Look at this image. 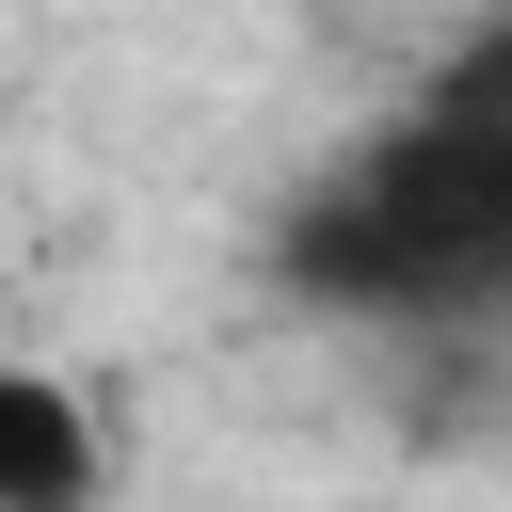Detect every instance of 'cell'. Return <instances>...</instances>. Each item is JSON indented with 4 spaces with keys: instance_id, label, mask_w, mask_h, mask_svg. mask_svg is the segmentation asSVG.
<instances>
[{
    "instance_id": "obj_1",
    "label": "cell",
    "mask_w": 512,
    "mask_h": 512,
    "mask_svg": "<svg viewBox=\"0 0 512 512\" xmlns=\"http://www.w3.org/2000/svg\"><path fill=\"white\" fill-rule=\"evenodd\" d=\"M272 288L368 336H512V16L272 208Z\"/></svg>"
},
{
    "instance_id": "obj_2",
    "label": "cell",
    "mask_w": 512,
    "mask_h": 512,
    "mask_svg": "<svg viewBox=\"0 0 512 512\" xmlns=\"http://www.w3.org/2000/svg\"><path fill=\"white\" fill-rule=\"evenodd\" d=\"M96 480H112V448H96L80 384L64 368H0V512H96Z\"/></svg>"
}]
</instances>
